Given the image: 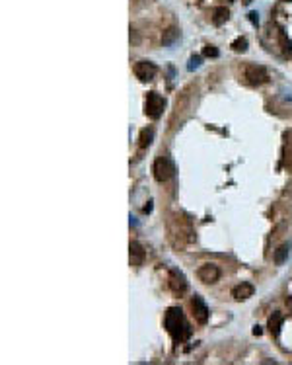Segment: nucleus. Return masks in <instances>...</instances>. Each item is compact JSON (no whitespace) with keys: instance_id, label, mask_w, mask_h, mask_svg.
Returning <instances> with one entry per match:
<instances>
[{"instance_id":"obj_10","label":"nucleus","mask_w":292,"mask_h":365,"mask_svg":"<svg viewBox=\"0 0 292 365\" xmlns=\"http://www.w3.org/2000/svg\"><path fill=\"white\" fill-rule=\"evenodd\" d=\"M253 285L251 283H240V285H236L234 289H232V297L236 299V301H246V299H250L251 295H253Z\"/></svg>"},{"instance_id":"obj_22","label":"nucleus","mask_w":292,"mask_h":365,"mask_svg":"<svg viewBox=\"0 0 292 365\" xmlns=\"http://www.w3.org/2000/svg\"><path fill=\"white\" fill-rule=\"evenodd\" d=\"M143 211H145V213H150V211H152V201H148V205H145Z\"/></svg>"},{"instance_id":"obj_16","label":"nucleus","mask_w":292,"mask_h":365,"mask_svg":"<svg viewBox=\"0 0 292 365\" xmlns=\"http://www.w3.org/2000/svg\"><path fill=\"white\" fill-rule=\"evenodd\" d=\"M289 252H291V246H289V244H283V246L275 252V262H277V264H283V262L289 258Z\"/></svg>"},{"instance_id":"obj_11","label":"nucleus","mask_w":292,"mask_h":365,"mask_svg":"<svg viewBox=\"0 0 292 365\" xmlns=\"http://www.w3.org/2000/svg\"><path fill=\"white\" fill-rule=\"evenodd\" d=\"M283 322H285V317H283V313H279V311L273 313V315L269 317V330H271L273 336H279V334H281Z\"/></svg>"},{"instance_id":"obj_15","label":"nucleus","mask_w":292,"mask_h":365,"mask_svg":"<svg viewBox=\"0 0 292 365\" xmlns=\"http://www.w3.org/2000/svg\"><path fill=\"white\" fill-rule=\"evenodd\" d=\"M232 51H236V53H246L248 51V39L246 37H236L234 41H232Z\"/></svg>"},{"instance_id":"obj_7","label":"nucleus","mask_w":292,"mask_h":365,"mask_svg":"<svg viewBox=\"0 0 292 365\" xmlns=\"http://www.w3.org/2000/svg\"><path fill=\"white\" fill-rule=\"evenodd\" d=\"M197 275H199V279H201L203 283L212 285V283H216V281L220 279V270H218V266H214V264H205V266L199 268Z\"/></svg>"},{"instance_id":"obj_19","label":"nucleus","mask_w":292,"mask_h":365,"mask_svg":"<svg viewBox=\"0 0 292 365\" xmlns=\"http://www.w3.org/2000/svg\"><path fill=\"white\" fill-rule=\"evenodd\" d=\"M201 67V57H191V61H189V70H195V68H199Z\"/></svg>"},{"instance_id":"obj_2","label":"nucleus","mask_w":292,"mask_h":365,"mask_svg":"<svg viewBox=\"0 0 292 365\" xmlns=\"http://www.w3.org/2000/svg\"><path fill=\"white\" fill-rule=\"evenodd\" d=\"M146 115L152 117V119H158L162 114H164V108H166V100L158 94V92H148L146 96Z\"/></svg>"},{"instance_id":"obj_3","label":"nucleus","mask_w":292,"mask_h":365,"mask_svg":"<svg viewBox=\"0 0 292 365\" xmlns=\"http://www.w3.org/2000/svg\"><path fill=\"white\" fill-rule=\"evenodd\" d=\"M152 172H154V178L158 182H167L171 176H173V162L169 159H158L152 166Z\"/></svg>"},{"instance_id":"obj_12","label":"nucleus","mask_w":292,"mask_h":365,"mask_svg":"<svg viewBox=\"0 0 292 365\" xmlns=\"http://www.w3.org/2000/svg\"><path fill=\"white\" fill-rule=\"evenodd\" d=\"M230 18V12H228V8H224V6H218V8H214V14H212V22L216 23V25H222L226 20Z\"/></svg>"},{"instance_id":"obj_21","label":"nucleus","mask_w":292,"mask_h":365,"mask_svg":"<svg viewBox=\"0 0 292 365\" xmlns=\"http://www.w3.org/2000/svg\"><path fill=\"white\" fill-rule=\"evenodd\" d=\"M253 334H255V336H261V334H263L261 326H255V328H253Z\"/></svg>"},{"instance_id":"obj_17","label":"nucleus","mask_w":292,"mask_h":365,"mask_svg":"<svg viewBox=\"0 0 292 365\" xmlns=\"http://www.w3.org/2000/svg\"><path fill=\"white\" fill-rule=\"evenodd\" d=\"M203 55H205V57H212V59H216L220 53H218V49H216L214 45H207V47L203 49Z\"/></svg>"},{"instance_id":"obj_4","label":"nucleus","mask_w":292,"mask_h":365,"mask_svg":"<svg viewBox=\"0 0 292 365\" xmlns=\"http://www.w3.org/2000/svg\"><path fill=\"white\" fill-rule=\"evenodd\" d=\"M246 80L251 86H259L269 80V74H267L265 67H261V65H248L246 67Z\"/></svg>"},{"instance_id":"obj_13","label":"nucleus","mask_w":292,"mask_h":365,"mask_svg":"<svg viewBox=\"0 0 292 365\" xmlns=\"http://www.w3.org/2000/svg\"><path fill=\"white\" fill-rule=\"evenodd\" d=\"M152 139H154V129H152V127H145V129L141 131V137H139V147H141V149L150 147Z\"/></svg>"},{"instance_id":"obj_5","label":"nucleus","mask_w":292,"mask_h":365,"mask_svg":"<svg viewBox=\"0 0 292 365\" xmlns=\"http://www.w3.org/2000/svg\"><path fill=\"white\" fill-rule=\"evenodd\" d=\"M167 285H169V289L175 295H183L187 291V287H189L187 277L179 270H169V274H167Z\"/></svg>"},{"instance_id":"obj_18","label":"nucleus","mask_w":292,"mask_h":365,"mask_svg":"<svg viewBox=\"0 0 292 365\" xmlns=\"http://www.w3.org/2000/svg\"><path fill=\"white\" fill-rule=\"evenodd\" d=\"M279 39H281V45H283V49H285L287 53H291V51H292V43H291V39H289V37H287V35H285L283 31L279 33Z\"/></svg>"},{"instance_id":"obj_1","label":"nucleus","mask_w":292,"mask_h":365,"mask_svg":"<svg viewBox=\"0 0 292 365\" xmlns=\"http://www.w3.org/2000/svg\"><path fill=\"white\" fill-rule=\"evenodd\" d=\"M164 322H166L167 334L171 336V340L175 344H181V342H185L191 336V324L187 322V319H185V315H183V311L179 307L167 309Z\"/></svg>"},{"instance_id":"obj_20","label":"nucleus","mask_w":292,"mask_h":365,"mask_svg":"<svg viewBox=\"0 0 292 365\" xmlns=\"http://www.w3.org/2000/svg\"><path fill=\"white\" fill-rule=\"evenodd\" d=\"M250 22H251L253 25H257V23H259V18H257V12H250Z\"/></svg>"},{"instance_id":"obj_23","label":"nucleus","mask_w":292,"mask_h":365,"mask_svg":"<svg viewBox=\"0 0 292 365\" xmlns=\"http://www.w3.org/2000/svg\"><path fill=\"white\" fill-rule=\"evenodd\" d=\"M287 307L292 311V297H289V299H287Z\"/></svg>"},{"instance_id":"obj_6","label":"nucleus","mask_w":292,"mask_h":365,"mask_svg":"<svg viewBox=\"0 0 292 365\" xmlns=\"http://www.w3.org/2000/svg\"><path fill=\"white\" fill-rule=\"evenodd\" d=\"M191 311H193V317H195V320L199 324H207V320H209V307L203 301V297L195 295L191 299Z\"/></svg>"},{"instance_id":"obj_9","label":"nucleus","mask_w":292,"mask_h":365,"mask_svg":"<svg viewBox=\"0 0 292 365\" xmlns=\"http://www.w3.org/2000/svg\"><path fill=\"white\" fill-rule=\"evenodd\" d=\"M145 258H146L145 248L139 242H131L129 244V262H131V266H141L145 262Z\"/></svg>"},{"instance_id":"obj_8","label":"nucleus","mask_w":292,"mask_h":365,"mask_svg":"<svg viewBox=\"0 0 292 365\" xmlns=\"http://www.w3.org/2000/svg\"><path fill=\"white\" fill-rule=\"evenodd\" d=\"M156 72H158V68H156V65L150 63V61H139V63L135 65V74H137V78L143 80V82L152 80V78L156 76Z\"/></svg>"},{"instance_id":"obj_14","label":"nucleus","mask_w":292,"mask_h":365,"mask_svg":"<svg viewBox=\"0 0 292 365\" xmlns=\"http://www.w3.org/2000/svg\"><path fill=\"white\" fill-rule=\"evenodd\" d=\"M177 37H179V29H177V27H169L167 31H164L162 41H164V45H171Z\"/></svg>"},{"instance_id":"obj_24","label":"nucleus","mask_w":292,"mask_h":365,"mask_svg":"<svg viewBox=\"0 0 292 365\" xmlns=\"http://www.w3.org/2000/svg\"><path fill=\"white\" fill-rule=\"evenodd\" d=\"M285 2H292V0H285Z\"/></svg>"}]
</instances>
